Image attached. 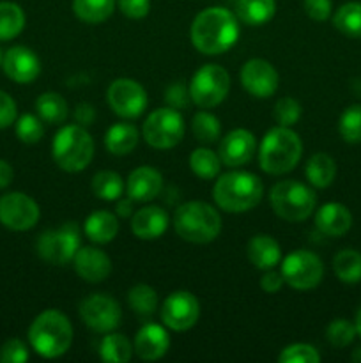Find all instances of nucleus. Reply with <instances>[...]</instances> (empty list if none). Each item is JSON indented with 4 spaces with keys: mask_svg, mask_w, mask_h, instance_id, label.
<instances>
[{
    "mask_svg": "<svg viewBox=\"0 0 361 363\" xmlns=\"http://www.w3.org/2000/svg\"><path fill=\"white\" fill-rule=\"evenodd\" d=\"M14 170L11 167L9 162L6 160H0V188H7L11 183H13Z\"/></svg>",
    "mask_w": 361,
    "mask_h": 363,
    "instance_id": "obj_51",
    "label": "nucleus"
},
{
    "mask_svg": "<svg viewBox=\"0 0 361 363\" xmlns=\"http://www.w3.org/2000/svg\"><path fill=\"white\" fill-rule=\"evenodd\" d=\"M80 318L92 332L110 333L120 325L122 308L106 294H91L80 303Z\"/></svg>",
    "mask_w": 361,
    "mask_h": 363,
    "instance_id": "obj_13",
    "label": "nucleus"
},
{
    "mask_svg": "<svg viewBox=\"0 0 361 363\" xmlns=\"http://www.w3.org/2000/svg\"><path fill=\"white\" fill-rule=\"evenodd\" d=\"M53 162L66 172H81L94 158V140L80 124H69L57 131L52 142Z\"/></svg>",
    "mask_w": 361,
    "mask_h": 363,
    "instance_id": "obj_6",
    "label": "nucleus"
},
{
    "mask_svg": "<svg viewBox=\"0 0 361 363\" xmlns=\"http://www.w3.org/2000/svg\"><path fill=\"white\" fill-rule=\"evenodd\" d=\"M333 269L340 282L357 284L361 282V252L354 248H343L333 259Z\"/></svg>",
    "mask_w": 361,
    "mask_h": 363,
    "instance_id": "obj_30",
    "label": "nucleus"
},
{
    "mask_svg": "<svg viewBox=\"0 0 361 363\" xmlns=\"http://www.w3.org/2000/svg\"><path fill=\"white\" fill-rule=\"evenodd\" d=\"M133 346L120 333H106L99 344V357L106 363H127L133 357Z\"/></svg>",
    "mask_w": 361,
    "mask_h": 363,
    "instance_id": "obj_31",
    "label": "nucleus"
},
{
    "mask_svg": "<svg viewBox=\"0 0 361 363\" xmlns=\"http://www.w3.org/2000/svg\"><path fill=\"white\" fill-rule=\"evenodd\" d=\"M168 229V213L159 206H145L131 218V230L138 240H158Z\"/></svg>",
    "mask_w": 361,
    "mask_h": 363,
    "instance_id": "obj_22",
    "label": "nucleus"
},
{
    "mask_svg": "<svg viewBox=\"0 0 361 363\" xmlns=\"http://www.w3.org/2000/svg\"><path fill=\"white\" fill-rule=\"evenodd\" d=\"M269 202L276 215L285 222H303L314 213L317 195L299 181H280L269 191Z\"/></svg>",
    "mask_w": 361,
    "mask_h": 363,
    "instance_id": "obj_7",
    "label": "nucleus"
},
{
    "mask_svg": "<svg viewBox=\"0 0 361 363\" xmlns=\"http://www.w3.org/2000/svg\"><path fill=\"white\" fill-rule=\"evenodd\" d=\"M276 14V0H237L236 16L243 23L260 27L269 23Z\"/></svg>",
    "mask_w": 361,
    "mask_h": 363,
    "instance_id": "obj_27",
    "label": "nucleus"
},
{
    "mask_svg": "<svg viewBox=\"0 0 361 363\" xmlns=\"http://www.w3.org/2000/svg\"><path fill=\"white\" fill-rule=\"evenodd\" d=\"M96 117V110L92 108V105H88V103H80V105L76 106V112H74V119H76V123L80 124V126H88V124H92V121H94Z\"/></svg>",
    "mask_w": 361,
    "mask_h": 363,
    "instance_id": "obj_50",
    "label": "nucleus"
},
{
    "mask_svg": "<svg viewBox=\"0 0 361 363\" xmlns=\"http://www.w3.org/2000/svg\"><path fill=\"white\" fill-rule=\"evenodd\" d=\"M81 247L80 227L67 222L57 229L45 230L35 243L38 255L52 266H64L71 262Z\"/></svg>",
    "mask_w": 361,
    "mask_h": 363,
    "instance_id": "obj_8",
    "label": "nucleus"
},
{
    "mask_svg": "<svg viewBox=\"0 0 361 363\" xmlns=\"http://www.w3.org/2000/svg\"><path fill=\"white\" fill-rule=\"evenodd\" d=\"M165 101L168 103L170 108L176 110H184L190 106L191 103V94H190V87L180 82L177 84H172L165 92Z\"/></svg>",
    "mask_w": 361,
    "mask_h": 363,
    "instance_id": "obj_45",
    "label": "nucleus"
},
{
    "mask_svg": "<svg viewBox=\"0 0 361 363\" xmlns=\"http://www.w3.org/2000/svg\"><path fill=\"white\" fill-rule=\"evenodd\" d=\"M356 325L350 323L349 319H335V321L329 323V326L326 328V339L331 346L335 347H347L353 344V340L356 339Z\"/></svg>",
    "mask_w": 361,
    "mask_h": 363,
    "instance_id": "obj_41",
    "label": "nucleus"
},
{
    "mask_svg": "<svg viewBox=\"0 0 361 363\" xmlns=\"http://www.w3.org/2000/svg\"><path fill=\"white\" fill-rule=\"evenodd\" d=\"M84 233L92 243L106 245L115 240L119 233V220L110 211H94L85 220Z\"/></svg>",
    "mask_w": 361,
    "mask_h": 363,
    "instance_id": "obj_25",
    "label": "nucleus"
},
{
    "mask_svg": "<svg viewBox=\"0 0 361 363\" xmlns=\"http://www.w3.org/2000/svg\"><path fill=\"white\" fill-rule=\"evenodd\" d=\"M28 342L42 358H59L73 344V325L59 311H45L32 321Z\"/></svg>",
    "mask_w": 361,
    "mask_h": 363,
    "instance_id": "obj_4",
    "label": "nucleus"
},
{
    "mask_svg": "<svg viewBox=\"0 0 361 363\" xmlns=\"http://www.w3.org/2000/svg\"><path fill=\"white\" fill-rule=\"evenodd\" d=\"M25 13L18 4L0 2V41H11L25 28Z\"/></svg>",
    "mask_w": 361,
    "mask_h": 363,
    "instance_id": "obj_35",
    "label": "nucleus"
},
{
    "mask_svg": "<svg viewBox=\"0 0 361 363\" xmlns=\"http://www.w3.org/2000/svg\"><path fill=\"white\" fill-rule=\"evenodd\" d=\"M303 142L299 135L285 126H276L265 133L258 147V165L265 174L282 176L299 163Z\"/></svg>",
    "mask_w": 361,
    "mask_h": 363,
    "instance_id": "obj_3",
    "label": "nucleus"
},
{
    "mask_svg": "<svg viewBox=\"0 0 361 363\" xmlns=\"http://www.w3.org/2000/svg\"><path fill=\"white\" fill-rule=\"evenodd\" d=\"M301 105L297 99L294 98H280L275 105V121L278 123V126H285V128H292L297 121L301 119Z\"/></svg>",
    "mask_w": 361,
    "mask_h": 363,
    "instance_id": "obj_43",
    "label": "nucleus"
},
{
    "mask_svg": "<svg viewBox=\"0 0 361 363\" xmlns=\"http://www.w3.org/2000/svg\"><path fill=\"white\" fill-rule=\"evenodd\" d=\"M38 202L27 194L13 191L0 197V223L11 230H28L39 222Z\"/></svg>",
    "mask_w": 361,
    "mask_h": 363,
    "instance_id": "obj_15",
    "label": "nucleus"
},
{
    "mask_svg": "<svg viewBox=\"0 0 361 363\" xmlns=\"http://www.w3.org/2000/svg\"><path fill=\"white\" fill-rule=\"evenodd\" d=\"M2 62H4V53L2 50H0V67H2Z\"/></svg>",
    "mask_w": 361,
    "mask_h": 363,
    "instance_id": "obj_55",
    "label": "nucleus"
},
{
    "mask_svg": "<svg viewBox=\"0 0 361 363\" xmlns=\"http://www.w3.org/2000/svg\"><path fill=\"white\" fill-rule=\"evenodd\" d=\"M350 360L356 362V363H361V346L357 347V350L353 351V354H350Z\"/></svg>",
    "mask_w": 361,
    "mask_h": 363,
    "instance_id": "obj_53",
    "label": "nucleus"
},
{
    "mask_svg": "<svg viewBox=\"0 0 361 363\" xmlns=\"http://www.w3.org/2000/svg\"><path fill=\"white\" fill-rule=\"evenodd\" d=\"M283 284H285V280H283L282 272H275V268L265 269L260 279V289L268 294H275L282 289Z\"/></svg>",
    "mask_w": 361,
    "mask_h": 363,
    "instance_id": "obj_49",
    "label": "nucleus"
},
{
    "mask_svg": "<svg viewBox=\"0 0 361 363\" xmlns=\"http://www.w3.org/2000/svg\"><path fill=\"white\" fill-rule=\"evenodd\" d=\"M304 174H306L308 183L314 188H328L336 177V163L326 152H315L308 160Z\"/></svg>",
    "mask_w": 361,
    "mask_h": 363,
    "instance_id": "obj_28",
    "label": "nucleus"
},
{
    "mask_svg": "<svg viewBox=\"0 0 361 363\" xmlns=\"http://www.w3.org/2000/svg\"><path fill=\"white\" fill-rule=\"evenodd\" d=\"M184 119L179 110L176 108H158L145 119L142 126V137L145 138L151 147L165 151L172 149L183 140L184 137Z\"/></svg>",
    "mask_w": 361,
    "mask_h": 363,
    "instance_id": "obj_10",
    "label": "nucleus"
},
{
    "mask_svg": "<svg viewBox=\"0 0 361 363\" xmlns=\"http://www.w3.org/2000/svg\"><path fill=\"white\" fill-rule=\"evenodd\" d=\"M191 130L202 144H212L222 137V124H219L218 117L212 116L207 110L195 113L193 121H191Z\"/></svg>",
    "mask_w": 361,
    "mask_h": 363,
    "instance_id": "obj_38",
    "label": "nucleus"
},
{
    "mask_svg": "<svg viewBox=\"0 0 361 363\" xmlns=\"http://www.w3.org/2000/svg\"><path fill=\"white\" fill-rule=\"evenodd\" d=\"M191 101L200 108H214L230 91L229 71L219 64H205L190 82Z\"/></svg>",
    "mask_w": 361,
    "mask_h": 363,
    "instance_id": "obj_9",
    "label": "nucleus"
},
{
    "mask_svg": "<svg viewBox=\"0 0 361 363\" xmlns=\"http://www.w3.org/2000/svg\"><path fill=\"white\" fill-rule=\"evenodd\" d=\"M163 188V176L152 167H138L127 176L126 194L134 202H149L159 195Z\"/></svg>",
    "mask_w": 361,
    "mask_h": 363,
    "instance_id": "obj_21",
    "label": "nucleus"
},
{
    "mask_svg": "<svg viewBox=\"0 0 361 363\" xmlns=\"http://www.w3.org/2000/svg\"><path fill=\"white\" fill-rule=\"evenodd\" d=\"M28 357V347L20 339H9L0 346V363H25Z\"/></svg>",
    "mask_w": 361,
    "mask_h": 363,
    "instance_id": "obj_44",
    "label": "nucleus"
},
{
    "mask_svg": "<svg viewBox=\"0 0 361 363\" xmlns=\"http://www.w3.org/2000/svg\"><path fill=\"white\" fill-rule=\"evenodd\" d=\"M222 165L223 163L219 156L207 147H198L190 155L191 172L204 181L216 179L219 176Z\"/></svg>",
    "mask_w": 361,
    "mask_h": 363,
    "instance_id": "obj_34",
    "label": "nucleus"
},
{
    "mask_svg": "<svg viewBox=\"0 0 361 363\" xmlns=\"http://www.w3.org/2000/svg\"><path fill=\"white\" fill-rule=\"evenodd\" d=\"M315 227L329 238H340L347 234L353 227V215L347 206L340 202H328L317 209Z\"/></svg>",
    "mask_w": 361,
    "mask_h": 363,
    "instance_id": "obj_23",
    "label": "nucleus"
},
{
    "mask_svg": "<svg viewBox=\"0 0 361 363\" xmlns=\"http://www.w3.org/2000/svg\"><path fill=\"white\" fill-rule=\"evenodd\" d=\"M117 0H73V11L78 20L88 25H98L113 14Z\"/></svg>",
    "mask_w": 361,
    "mask_h": 363,
    "instance_id": "obj_29",
    "label": "nucleus"
},
{
    "mask_svg": "<svg viewBox=\"0 0 361 363\" xmlns=\"http://www.w3.org/2000/svg\"><path fill=\"white\" fill-rule=\"evenodd\" d=\"M340 137L349 144L361 142V105H353L340 116L338 121Z\"/></svg>",
    "mask_w": 361,
    "mask_h": 363,
    "instance_id": "obj_39",
    "label": "nucleus"
},
{
    "mask_svg": "<svg viewBox=\"0 0 361 363\" xmlns=\"http://www.w3.org/2000/svg\"><path fill=\"white\" fill-rule=\"evenodd\" d=\"M133 199L127 197L124 199V201H120L119 204H117V215L119 216H124V218H127V216L133 213Z\"/></svg>",
    "mask_w": 361,
    "mask_h": 363,
    "instance_id": "obj_52",
    "label": "nucleus"
},
{
    "mask_svg": "<svg viewBox=\"0 0 361 363\" xmlns=\"http://www.w3.org/2000/svg\"><path fill=\"white\" fill-rule=\"evenodd\" d=\"M170 347L168 332L158 323H145L134 335L133 350L144 362H156L166 354Z\"/></svg>",
    "mask_w": 361,
    "mask_h": 363,
    "instance_id": "obj_20",
    "label": "nucleus"
},
{
    "mask_svg": "<svg viewBox=\"0 0 361 363\" xmlns=\"http://www.w3.org/2000/svg\"><path fill=\"white\" fill-rule=\"evenodd\" d=\"M336 30L353 39H361V2H347L333 16Z\"/></svg>",
    "mask_w": 361,
    "mask_h": 363,
    "instance_id": "obj_33",
    "label": "nucleus"
},
{
    "mask_svg": "<svg viewBox=\"0 0 361 363\" xmlns=\"http://www.w3.org/2000/svg\"><path fill=\"white\" fill-rule=\"evenodd\" d=\"M239 18L225 7H207L195 16L190 28L191 45L204 55H219L239 39Z\"/></svg>",
    "mask_w": 361,
    "mask_h": 363,
    "instance_id": "obj_1",
    "label": "nucleus"
},
{
    "mask_svg": "<svg viewBox=\"0 0 361 363\" xmlns=\"http://www.w3.org/2000/svg\"><path fill=\"white\" fill-rule=\"evenodd\" d=\"M74 272L85 282L99 284L112 273V259L96 247H80L73 259Z\"/></svg>",
    "mask_w": 361,
    "mask_h": 363,
    "instance_id": "obj_19",
    "label": "nucleus"
},
{
    "mask_svg": "<svg viewBox=\"0 0 361 363\" xmlns=\"http://www.w3.org/2000/svg\"><path fill=\"white\" fill-rule=\"evenodd\" d=\"M2 67L16 84H32L41 73V60L27 46H13L4 53Z\"/></svg>",
    "mask_w": 361,
    "mask_h": 363,
    "instance_id": "obj_18",
    "label": "nucleus"
},
{
    "mask_svg": "<svg viewBox=\"0 0 361 363\" xmlns=\"http://www.w3.org/2000/svg\"><path fill=\"white\" fill-rule=\"evenodd\" d=\"M16 116H18V108L14 99L11 98L7 92L0 91V130L9 128L11 124H14Z\"/></svg>",
    "mask_w": 361,
    "mask_h": 363,
    "instance_id": "obj_48",
    "label": "nucleus"
},
{
    "mask_svg": "<svg viewBox=\"0 0 361 363\" xmlns=\"http://www.w3.org/2000/svg\"><path fill=\"white\" fill-rule=\"evenodd\" d=\"M200 318V303L190 291H173L161 305V321L173 332H188Z\"/></svg>",
    "mask_w": 361,
    "mask_h": 363,
    "instance_id": "obj_14",
    "label": "nucleus"
},
{
    "mask_svg": "<svg viewBox=\"0 0 361 363\" xmlns=\"http://www.w3.org/2000/svg\"><path fill=\"white\" fill-rule=\"evenodd\" d=\"M92 191L101 201H117L124 194V181L113 170H101L92 177Z\"/></svg>",
    "mask_w": 361,
    "mask_h": 363,
    "instance_id": "obj_36",
    "label": "nucleus"
},
{
    "mask_svg": "<svg viewBox=\"0 0 361 363\" xmlns=\"http://www.w3.org/2000/svg\"><path fill=\"white\" fill-rule=\"evenodd\" d=\"M138 130L130 123H117L105 133V147L115 156L130 155L138 145Z\"/></svg>",
    "mask_w": 361,
    "mask_h": 363,
    "instance_id": "obj_26",
    "label": "nucleus"
},
{
    "mask_svg": "<svg viewBox=\"0 0 361 363\" xmlns=\"http://www.w3.org/2000/svg\"><path fill=\"white\" fill-rule=\"evenodd\" d=\"M255 151H257L255 135L251 131L244 130V128H237V130L229 131L222 138L218 156L223 165L230 167V169H237V167L246 165L253 158Z\"/></svg>",
    "mask_w": 361,
    "mask_h": 363,
    "instance_id": "obj_17",
    "label": "nucleus"
},
{
    "mask_svg": "<svg viewBox=\"0 0 361 363\" xmlns=\"http://www.w3.org/2000/svg\"><path fill=\"white\" fill-rule=\"evenodd\" d=\"M280 363H319L321 354L310 344H290L278 354Z\"/></svg>",
    "mask_w": 361,
    "mask_h": 363,
    "instance_id": "obj_42",
    "label": "nucleus"
},
{
    "mask_svg": "<svg viewBox=\"0 0 361 363\" xmlns=\"http://www.w3.org/2000/svg\"><path fill=\"white\" fill-rule=\"evenodd\" d=\"M303 9L314 21H326L333 13L331 0H303Z\"/></svg>",
    "mask_w": 361,
    "mask_h": 363,
    "instance_id": "obj_47",
    "label": "nucleus"
},
{
    "mask_svg": "<svg viewBox=\"0 0 361 363\" xmlns=\"http://www.w3.org/2000/svg\"><path fill=\"white\" fill-rule=\"evenodd\" d=\"M241 84L253 98H271L280 87V74L268 60L250 59L241 67Z\"/></svg>",
    "mask_w": 361,
    "mask_h": 363,
    "instance_id": "obj_16",
    "label": "nucleus"
},
{
    "mask_svg": "<svg viewBox=\"0 0 361 363\" xmlns=\"http://www.w3.org/2000/svg\"><path fill=\"white\" fill-rule=\"evenodd\" d=\"M264 195L260 177L244 170H234L218 177L212 197L218 208L227 213H246L258 206Z\"/></svg>",
    "mask_w": 361,
    "mask_h": 363,
    "instance_id": "obj_2",
    "label": "nucleus"
},
{
    "mask_svg": "<svg viewBox=\"0 0 361 363\" xmlns=\"http://www.w3.org/2000/svg\"><path fill=\"white\" fill-rule=\"evenodd\" d=\"M117 6L131 20H142L151 13V0H117Z\"/></svg>",
    "mask_w": 361,
    "mask_h": 363,
    "instance_id": "obj_46",
    "label": "nucleus"
},
{
    "mask_svg": "<svg viewBox=\"0 0 361 363\" xmlns=\"http://www.w3.org/2000/svg\"><path fill=\"white\" fill-rule=\"evenodd\" d=\"M280 272L289 287L296 291H310L322 282L324 264L317 254L299 248L283 259Z\"/></svg>",
    "mask_w": 361,
    "mask_h": 363,
    "instance_id": "obj_11",
    "label": "nucleus"
},
{
    "mask_svg": "<svg viewBox=\"0 0 361 363\" xmlns=\"http://www.w3.org/2000/svg\"><path fill=\"white\" fill-rule=\"evenodd\" d=\"M35 110L42 123L62 124L67 119V101L59 92H45L35 99Z\"/></svg>",
    "mask_w": 361,
    "mask_h": 363,
    "instance_id": "obj_32",
    "label": "nucleus"
},
{
    "mask_svg": "<svg viewBox=\"0 0 361 363\" xmlns=\"http://www.w3.org/2000/svg\"><path fill=\"white\" fill-rule=\"evenodd\" d=\"M14 130H16V137L20 138L23 144H38L45 135V126H42V119L34 113H23L14 121Z\"/></svg>",
    "mask_w": 361,
    "mask_h": 363,
    "instance_id": "obj_40",
    "label": "nucleus"
},
{
    "mask_svg": "<svg viewBox=\"0 0 361 363\" xmlns=\"http://www.w3.org/2000/svg\"><path fill=\"white\" fill-rule=\"evenodd\" d=\"M173 229L184 241L207 245L222 233V216L207 202L191 201L177 208Z\"/></svg>",
    "mask_w": 361,
    "mask_h": 363,
    "instance_id": "obj_5",
    "label": "nucleus"
},
{
    "mask_svg": "<svg viewBox=\"0 0 361 363\" xmlns=\"http://www.w3.org/2000/svg\"><path fill=\"white\" fill-rule=\"evenodd\" d=\"M127 305L134 314L149 318L158 308V294L147 284H138L127 291Z\"/></svg>",
    "mask_w": 361,
    "mask_h": 363,
    "instance_id": "obj_37",
    "label": "nucleus"
},
{
    "mask_svg": "<svg viewBox=\"0 0 361 363\" xmlns=\"http://www.w3.org/2000/svg\"><path fill=\"white\" fill-rule=\"evenodd\" d=\"M110 108L122 119H137L147 108V92L133 78H117L106 91Z\"/></svg>",
    "mask_w": 361,
    "mask_h": 363,
    "instance_id": "obj_12",
    "label": "nucleus"
},
{
    "mask_svg": "<svg viewBox=\"0 0 361 363\" xmlns=\"http://www.w3.org/2000/svg\"><path fill=\"white\" fill-rule=\"evenodd\" d=\"M246 254L251 264L262 272L276 268L282 261V247L275 238L268 236V234H257L251 238L248 241Z\"/></svg>",
    "mask_w": 361,
    "mask_h": 363,
    "instance_id": "obj_24",
    "label": "nucleus"
},
{
    "mask_svg": "<svg viewBox=\"0 0 361 363\" xmlns=\"http://www.w3.org/2000/svg\"><path fill=\"white\" fill-rule=\"evenodd\" d=\"M354 325H356V332H357V335L361 337V308H360V311H357V314H356V321H354Z\"/></svg>",
    "mask_w": 361,
    "mask_h": 363,
    "instance_id": "obj_54",
    "label": "nucleus"
}]
</instances>
